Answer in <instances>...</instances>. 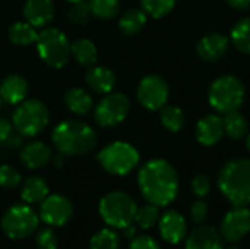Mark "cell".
Masks as SVG:
<instances>
[{"instance_id":"cell-1","label":"cell","mask_w":250,"mask_h":249,"mask_svg":"<svg viewBox=\"0 0 250 249\" xmlns=\"http://www.w3.org/2000/svg\"><path fill=\"white\" fill-rule=\"evenodd\" d=\"M138 185L144 198L157 207L171 204L179 192V176L176 169L163 158L145 163L138 173Z\"/></svg>"},{"instance_id":"cell-2","label":"cell","mask_w":250,"mask_h":249,"mask_svg":"<svg viewBox=\"0 0 250 249\" xmlns=\"http://www.w3.org/2000/svg\"><path fill=\"white\" fill-rule=\"evenodd\" d=\"M53 144L63 156H82L97 145V134L91 126L79 120L59 123L51 135Z\"/></svg>"},{"instance_id":"cell-3","label":"cell","mask_w":250,"mask_h":249,"mask_svg":"<svg viewBox=\"0 0 250 249\" xmlns=\"http://www.w3.org/2000/svg\"><path fill=\"white\" fill-rule=\"evenodd\" d=\"M218 188L234 207L250 205V160L229 161L220 172Z\"/></svg>"},{"instance_id":"cell-4","label":"cell","mask_w":250,"mask_h":249,"mask_svg":"<svg viewBox=\"0 0 250 249\" xmlns=\"http://www.w3.org/2000/svg\"><path fill=\"white\" fill-rule=\"evenodd\" d=\"M98 210L105 225L113 229H125L135 222L138 205L130 195L114 191L101 198Z\"/></svg>"},{"instance_id":"cell-5","label":"cell","mask_w":250,"mask_h":249,"mask_svg":"<svg viewBox=\"0 0 250 249\" xmlns=\"http://www.w3.org/2000/svg\"><path fill=\"white\" fill-rule=\"evenodd\" d=\"M245 85L243 82L233 76L224 75L217 78L209 88V104L220 113L227 114L236 112L245 100Z\"/></svg>"},{"instance_id":"cell-6","label":"cell","mask_w":250,"mask_h":249,"mask_svg":"<svg viewBox=\"0 0 250 249\" xmlns=\"http://www.w3.org/2000/svg\"><path fill=\"white\" fill-rule=\"evenodd\" d=\"M98 161L110 175L125 176L135 170L139 164V153L133 145L123 141H116L100 151Z\"/></svg>"},{"instance_id":"cell-7","label":"cell","mask_w":250,"mask_h":249,"mask_svg":"<svg viewBox=\"0 0 250 249\" xmlns=\"http://www.w3.org/2000/svg\"><path fill=\"white\" fill-rule=\"evenodd\" d=\"M37 48L41 59L51 68H63L70 57L69 40L57 28L42 29L37 37Z\"/></svg>"},{"instance_id":"cell-8","label":"cell","mask_w":250,"mask_h":249,"mask_svg":"<svg viewBox=\"0 0 250 249\" xmlns=\"http://www.w3.org/2000/svg\"><path fill=\"white\" fill-rule=\"evenodd\" d=\"M40 217L29 205L16 204L4 213L1 219V230L9 239L21 241L34 235Z\"/></svg>"},{"instance_id":"cell-9","label":"cell","mask_w":250,"mask_h":249,"mask_svg":"<svg viewBox=\"0 0 250 249\" xmlns=\"http://www.w3.org/2000/svg\"><path fill=\"white\" fill-rule=\"evenodd\" d=\"M12 122L21 135L35 136L48 125V110L40 100H26L16 107Z\"/></svg>"},{"instance_id":"cell-10","label":"cell","mask_w":250,"mask_h":249,"mask_svg":"<svg viewBox=\"0 0 250 249\" xmlns=\"http://www.w3.org/2000/svg\"><path fill=\"white\" fill-rule=\"evenodd\" d=\"M130 110L129 98L122 92H108L95 107L94 116L100 126L111 128L122 123Z\"/></svg>"},{"instance_id":"cell-11","label":"cell","mask_w":250,"mask_h":249,"mask_svg":"<svg viewBox=\"0 0 250 249\" xmlns=\"http://www.w3.org/2000/svg\"><path fill=\"white\" fill-rule=\"evenodd\" d=\"M168 98V85L158 75L145 76L138 87V100L148 110H161Z\"/></svg>"},{"instance_id":"cell-12","label":"cell","mask_w":250,"mask_h":249,"mask_svg":"<svg viewBox=\"0 0 250 249\" xmlns=\"http://www.w3.org/2000/svg\"><path fill=\"white\" fill-rule=\"evenodd\" d=\"M73 214V205L72 203L63 197V195H47L45 200L40 203V219L51 226V227H60L64 226Z\"/></svg>"},{"instance_id":"cell-13","label":"cell","mask_w":250,"mask_h":249,"mask_svg":"<svg viewBox=\"0 0 250 249\" xmlns=\"http://www.w3.org/2000/svg\"><path fill=\"white\" fill-rule=\"evenodd\" d=\"M250 232V210L248 207H234L230 210L220 227L221 238L227 242H239Z\"/></svg>"},{"instance_id":"cell-14","label":"cell","mask_w":250,"mask_h":249,"mask_svg":"<svg viewBox=\"0 0 250 249\" xmlns=\"http://www.w3.org/2000/svg\"><path fill=\"white\" fill-rule=\"evenodd\" d=\"M158 229H160L161 238L166 242H168L171 245H177L185 239L188 225H186L185 217L179 211L168 210L163 216H160Z\"/></svg>"},{"instance_id":"cell-15","label":"cell","mask_w":250,"mask_h":249,"mask_svg":"<svg viewBox=\"0 0 250 249\" xmlns=\"http://www.w3.org/2000/svg\"><path fill=\"white\" fill-rule=\"evenodd\" d=\"M185 249H224L221 233L212 226L199 225L189 233Z\"/></svg>"},{"instance_id":"cell-16","label":"cell","mask_w":250,"mask_h":249,"mask_svg":"<svg viewBox=\"0 0 250 249\" xmlns=\"http://www.w3.org/2000/svg\"><path fill=\"white\" fill-rule=\"evenodd\" d=\"M224 135V120L218 114H208L196 125V139L205 147L215 145Z\"/></svg>"},{"instance_id":"cell-17","label":"cell","mask_w":250,"mask_h":249,"mask_svg":"<svg viewBox=\"0 0 250 249\" xmlns=\"http://www.w3.org/2000/svg\"><path fill=\"white\" fill-rule=\"evenodd\" d=\"M229 38L223 34H209L201 38L196 45V51L201 59L207 62H217L220 60L229 50Z\"/></svg>"},{"instance_id":"cell-18","label":"cell","mask_w":250,"mask_h":249,"mask_svg":"<svg viewBox=\"0 0 250 249\" xmlns=\"http://www.w3.org/2000/svg\"><path fill=\"white\" fill-rule=\"evenodd\" d=\"M23 15L32 26L42 28L54 16V3L53 0H28L23 6Z\"/></svg>"},{"instance_id":"cell-19","label":"cell","mask_w":250,"mask_h":249,"mask_svg":"<svg viewBox=\"0 0 250 249\" xmlns=\"http://www.w3.org/2000/svg\"><path fill=\"white\" fill-rule=\"evenodd\" d=\"M85 82L97 94H108L116 85L114 73L104 66H94L85 73Z\"/></svg>"},{"instance_id":"cell-20","label":"cell","mask_w":250,"mask_h":249,"mask_svg":"<svg viewBox=\"0 0 250 249\" xmlns=\"http://www.w3.org/2000/svg\"><path fill=\"white\" fill-rule=\"evenodd\" d=\"M28 92L26 81L19 75H9L0 85V97L7 104H21Z\"/></svg>"},{"instance_id":"cell-21","label":"cell","mask_w":250,"mask_h":249,"mask_svg":"<svg viewBox=\"0 0 250 249\" xmlns=\"http://www.w3.org/2000/svg\"><path fill=\"white\" fill-rule=\"evenodd\" d=\"M21 160L28 169H40L51 160V150L44 142L35 141L22 150Z\"/></svg>"},{"instance_id":"cell-22","label":"cell","mask_w":250,"mask_h":249,"mask_svg":"<svg viewBox=\"0 0 250 249\" xmlns=\"http://www.w3.org/2000/svg\"><path fill=\"white\" fill-rule=\"evenodd\" d=\"M47 195H48V185L40 176L28 178L22 185L21 197L26 204H38L42 200H45Z\"/></svg>"},{"instance_id":"cell-23","label":"cell","mask_w":250,"mask_h":249,"mask_svg":"<svg viewBox=\"0 0 250 249\" xmlns=\"http://www.w3.org/2000/svg\"><path fill=\"white\" fill-rule=\"evenodd\" d=\"M64 103L67 109L78 116H83L92 109V97L82 88L69 90L64 95Z\"/></svg>"},{"instance_id":"cell-24","label":"cell","mask_w":250,"mask_h":249,"mask_svg":"<svg viewBox=\"0 0 250 249\" xmlns=\"http://www.w3.org/2000/svg\"><path fill=\"white\" fill-rule=\"evenodd\" d=\"M146 23V13L142 9H129L119 19V28L125 35L138 34Z\"/></svg>"},{"instance_id":"cell-25","label":"cell","mask_w":250,"mask_h":249,"mask_svg":"<svg viewBox=\"0 0 250 249\" xmlns=\"http://www.w3.org/2000/svg\"><path fill=\"white\" fill-rule=\"evenodd\" d=\"M70 54L82 66H92L97 62V47L91 40L82 38L70 45Z\"/></svg>"},{"instance_id":"cell-26","label":"cell","mask_w":250,"mask_h":249,"mask_svg":"<svg viewBox=\"0 0 250 249\" xmlns=\"http://www.w3.org/2000/svg\"><path fill=\"white\" fill-rule=\"evenodd\" d=\"M37 31L29 22H15L9 28V40L16 45H31L37 43Z\"/></svg>"},{"instance_id":"cell-27","label":"cell","mask_w":250,"mask_h":249,"mask_svg":"<svg viewBox=\"0 0 250 249\" xmlns=\"http://www.w3.org/2000/svg\"><path fill=\"white\" fill-rule=\"evenodd\" d=\"M233 45L243 54H250V16L240 19L230 34Z\"/></svg>"},{"instance_id":"cell-28","label":"cell","mask_w":250,"mask_h":249,"mask_svg":"<svg viewBox=\"0 0 250 249\" xmlns=\"http://www.w3.org/2000/svg\"><path fill=\"white\" fill-rule=\"evenodd\" d=\"M223 120H224V134L231 139H240L248 134L249 129L248 120L237 110L227 113L226 117H223Z\"/></svg>"},{"instance_id":"cell-29","label":"cell","mask_w":250,"mask_h":249,"mask_svg":"<svg viewBox=\"0 0 250 249\" xmlns=\"http://www.w3.org/2000/svg\"><path fill=\"white\" fill-rule=\"evenodd\" d=\"M161 122L170 132H179L185 125V114L176 106H164L161 109Z\"/></svg>"},{"instance_id":"cell-30","label":"cell","mask_w":250,"mask_h":249,"mask_svg":"<svg viewBox=\"0 0 250 249\" xmlns=\"http://www.w3.org/2000/svg\"><path fill=\"white\" fill-rule=\"evenodd\" d=\"M160 220V210L157 205L154 204H146L141 208H138L136 211V216H135V222L136 225L144 229V230H148V229H152Z\"/></svg>"},{"instance_id":"cell-31","label":"cell","mask_w":250,"mask_h":249,"mask_svg":"<svg viewBox=\"0 0 250 249\" xmlns=\"http://www.w3.org/2000/svg\"><path fill=\"white\" fill-rule=\"evenodd\" d=\"M119 236L111 229H101L91 238L89 249H119Z\"/></svg>"},{"instance_id":"cell-32","label":"cell","mask_w":250,"mask_h":249,"mask_svg":"<svg viewBox=\"0 0 250 249\" xmlns=\"http://www.w3.org/2000/svg\"><path fill=\"white\" fill-rule=\"evenodd\" d=\"M89 7L94 16L100 19H113L119 13V0H89Z\"/></svg>"},{"instance_id":"cell-33","label":"cell","mask_w":250,"mask_h":249,"mask_svg":"<svg viewBox=\"0 0 250 249\" xmlns=\"http://www.w3.org/2000/svg\"><path fill=\"white\" fill-rule=\"evenodd\" d=\"M142 10L152 18H163L168 15L174 6L176 0H142Z\"/></svg>"},{"instance_id":"cell-34","label":"cell","mask_w":250,"mask_h":249,"mask_svg":"<svg viewBox=\"0 0 250 249\" xmlns=\"http://www.w3.org/2000/svg\"><path fill=\"white\" fill-rule=\"evenodd\" d=\"M91 15L92 12L89 7V3L85 0V1L73 3V6L67 12V19L75 25H83L91 19Z\"/></svg>"},{"instance_id":"cell-35","label":"cell","mask_w":250,"mask_h":249,"mask_svg":"<svg viewBox=\"0 0 250 249\" xmlns=\"http://www.w3.org/2000/svg\"><path fill=\"white\" fill-rule=\"evenodd\" d=\"M22 182L21 173L9 164L0 166V186L4 189H13Z\"/></svg>"},{"instance_id":"cell-36","label":"cell","mask_w":250,"mask_h":249,"mask_svg":"<svg viewBox=\"0 0 250 249\" xmlns=\"http://www.w3.org/2000/svg\"><path fill=\"white\" fill-rule=\"evenodd\" d=\"M35 245L38 249H57L59 241L51 227H45L37 232L35 235Z\"/></svg>"},{"instance_id":"cell-37","label":"cell","mask_w":250,"mask_h":249,"mask_svg":"<svg viewBox=\"0 0 250 249\" xmlns=\"http://www.w3.org/2000/svg\"><path fill=\"white\" fill-rule=\"evenodd\" d=\"M190 217L195 225H204L208 217V205L202 200H196L190 205Z\"/></svg>"},{"instance_id":"cell-38","label":"cell","mask_w":250,"mask_h":249,"mask_svg":"<svg viewBox=\"0 0 250 249\" xmlns=\"http://www.w3.org/2000/svg\"><path fill=\"white\" fill-rule=\"evenodd\" d=\"M192 191L198 198H205L209 191H211V182L208 179V176L205 175H198L193 181H192Z\"/></svg>"},{"instance_id":"cell-39","label":"cell","mask_w":250,"mask_h":249,"mask_svg":"<svg viewBox=\"0 0 250 249\" xmlns=\"http://www.w3.org/2000/svg\"><path fill=\"white\" fill-rule=\"evenodd\" d=\"M129 249H160V247L154 238H151L148 235H142V236L135 238L130 242Z\"/></svg>"},{"instance_id":"cell-40","label":"cell","mask_w":250,"mask_h":249,"mask_svg":"<svg viewBox=\"0 0 250 249\" xmlns=\"http://www.w3.org/2000/svg\"><path fill=\"white\" fill-rule=\"evenodd\" d=\"M12 134V125L9 120L0 117V144L7 139V136Z\"/></svg>"},{"instance_id":"cell-41","label":"cell","mask_w":250,"mask_h":249,"mask_svg":"<svg viewBox=\"0 0 250 249\" xmlns=\"http://www.w3.org/2000/svg\"><path fill=\"white\" fill-rule=\"evenodd\" d=\"M231 7L239 9V10H245L250 6V0H226Z\"/></svg>"},{"instance_id":"cell-42","label":"cell","mask_w":250,"mask_h":249,"mask_svg":"<svg viewBox=\"0 0 250 249\" xmlns=\"http://www.w3.org/2000/svg\"><path fill=\"white\" fill-rule=\"evenodd\" d=\"M4 142H6V145H7V147H18V145L21 144V138H19V136H16V135H12V134H10Z\"/></svg>"},{"instance_id":"cell-43","label":"cell","mask_w":250,"mask_h":249,"mask_svg":"<svg viewBox=\"0 0 250 249\" xmlns=\"http://www.w3.org/2000/svg\"><path fill=\"white\" fill-rule=\"evenodd\" d=\"M123 230H125V235H126L127 238H132V236L136 233V230H135V227H133L132 225H130V226H127V227H125Z\"/></svg>"},{"instance_id":"cell-44","label":"cell","mask_w":250,"mask_h":249,"mask_svg":"<svg viewBox=\"0 0 250 249\" xmlns=\"http://www.w3.org/2000/svg\"><path fill=\"white\" fill-rule=\"evenodd\" d=\"M62 156H63V154H62ZM62 156H60V157L57 156V157L54 158V164H56V167H62V166H63V157H62Z\"/></svg>"},{"instance_id":"cell-45","label":"cell","mask_w":250,"mask_h":249,"mask_svg":"<svg viewBox=\"0 0 250 249\" xmlns=\"http://www.w3.org/2000/svg\"><path fill=\"white\" fill-rule=\"evenodd\" d=\"M246 147H248V151L250 153V132L249 135H248V139H246Z\"/></svg>"},{"instance_id":"cell-46","label":"cell","mask_w":250,"mask_h":249,"mask_svg":"<svg viewBox=\"0 0 250 249\" xmlns=\"http://www.w3.org/2000/svg\"><path fill=\"white\" fill-rule=\"evenodd\" d=\"M66 1H69V3H79V1H85V0H66Z\"/></svg>"},{"instance_id":"cell-47","label":"cell","mask_w":250,"mask_h":249,"mask_svg":"<svg viewBox=\"0 0 250 249\" xmlns=\"http://www.w3.org/2000/svg\"><path fill=\"white\" fill-rule=\"evenodd\" d=\"M226 249H242V248H239V247H230V248H226Z\"/></svg>"},{"instance_id":"cell-48","label":"cell","mask_w":250,"mask_h":249,"mask_svg":"<svg viewBox=\"0 0 250 249\" xmlns=\"http://www.w3.org/2000/svg\"><path fill=\"white\" fill-rule=\"evenodd\" d=\"M0 104H1V97H0Z\"/></svg>"}]
</instances>
